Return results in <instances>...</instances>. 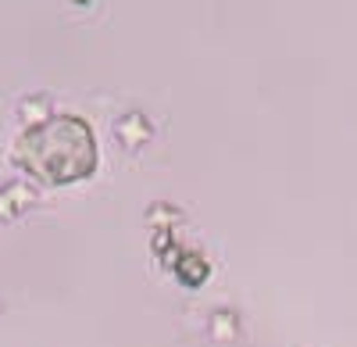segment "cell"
Here are the masks:
<instances>
[{
	"mask_svg": "<svg viewBox=\"0 0 357 347\" xmlns=\"http://www.w3.org/2000/svg\"><path fill=\"white\" fill-rule=\"evenodd\" d=\"M15 161L40 183H79L97 168V140L79 115H50L15 140Z\"/></svg>",
	"mask_w": 357,
	"mask_h": 347,
	"instance_id": "cell-1",
	"label": "cell"
},
{
	"mask_svg": "<svg viewBox=\"0 0 357 347\" xmlns=\"http://www.w3.org/2000/svg\"><path fill=\"white\" fill-rule=\"evenodd\" d=\"M114 136L122 140V147H129V151H139L143 143L154 136V129H151V122H146L139 111H132V115H122V119H118V126H114Z\"/></svg>",
	"mask_w": 357,
	"mask_h": 347,
	"instance_id": "cell-2",
	"label": "cell"
},
{
	"mask_svg": "<svg viewBox=\"0 0 357 347\" xmlns=\"http://www.w3.org/2000/svg\"><path fill=\"white\" fill-rule=\"evenodd\" d=\"M33 200H36L33 186H25V183H18V179L4 183V186H0V222L15 219L18 212H25L29 205H33Z\"/></svg>",
	"mask_w": 357,
	"mask_h": 347,
	"instance_id": "cell-3",
	"label": "cell"
},
{
	"mask_svg": "<svg viewBox=\"0 0 357 347\" xmlns=\"http://www.w3.org/2000/svg\"><path fill=\"white\" fill-rule=\"evenodd\" d=\"M18 111H22V119H29V122H43V119H50V104H47V97H25L22 104H18Z\"/></svg>",
	"mask_w": 357,
	"mask_h": 347,
	"instance_id": "cell-4",
	"label": "cell"
},
{
	"mask_svg": "<svg viewBox=\"0 0 357 347\" xmlns=\"http://www.w3.org/2000/svg\"><path fill=\"white\" fill-rule=\"evenodd\" d=\"M236 330H240V323H236L232 311H218L215 319H211V337H215V340H232Z\"/></svg>",
	"mask_w": 357,
	"mask_h": 347,
	"instance_id": "cell-5",
	"label": "cell"
}]
</instances>
